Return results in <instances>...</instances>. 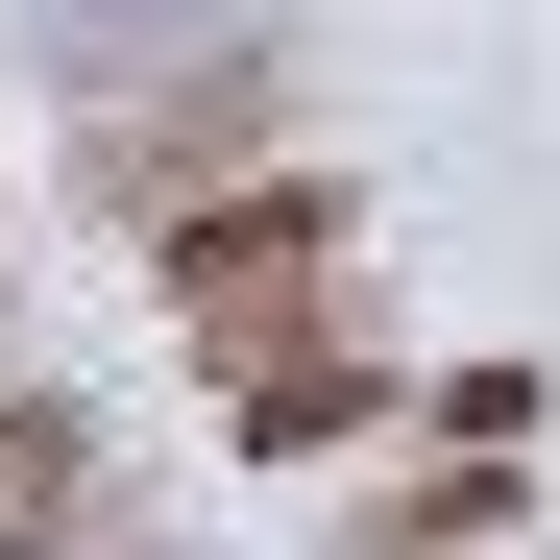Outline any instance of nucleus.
I'll return each mask as SVG.
<instances>
[{
    "label": "nucleus",
    "instance_id": "nucleus-1",
    "mask_svg": "<svg viewBox=\"0 0 560 560\" xmlns=\"http://www.w3.org/2000/svg\"><path fill=\"white\" fill-rule=\"evenodd\" d=\"M317 293H365V268H341V196H317V171H244V196H196V220H171V317H196L220 365H268V341H293Z\"/></svg>",
    "mask_w": 560,
    "mask_h": 560
},
{
    "label": "nucleus",
    "instance_id": "nucleus-2",
    "mask_svg": "<svg viewBox=\"0 0 560 560\" xmlns=\"http://www.w3.org/2000/svg\"><path fill=\"white\" fill-rule=\"evenodd\" d=\"M365 415H390V365H365V341H317V365H244V439H365Z\"/></svg>",
    "mask_w": 560,
    "mask_h": 560
}]
</instances>
